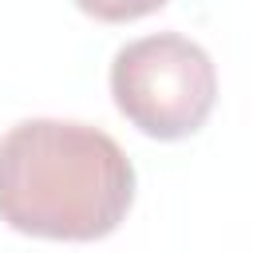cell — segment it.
<instances>
[{
  "instance_id": "obj_3",
  "label": "cell",
  "mask_w": 253,
  "mask_h": 253,
  "mask_svg": "<svg viewBox=\"0 0 253 253\" xmlns=\"http://www.w3.org/2000/svg\"><path fill=\"white\" fill-rule=\"evenodd\" d=\"M166 4L170 0H75V8L83 16L103 20V24H130V20H142Z\"/></svg>"
},
{
  "instance_id": "obj_1",
  "label": "cell",
  "mask_w": 253,
  "mask_h": 253,
  "mask_svg": "<svg viewBox=\"0 0 253 253\" xmlns=\"http://www.w3.org/2000/svg\"><path fill=\"white\" fill-rule=\"evenodd\" d=\"M134 162L99 126L24 119L0 138V221L47 241H99L134 206Z\"/></svg>"
},
{
  "instance_id": "obj_2",
  "label": "cell",
  "mask_w": 253,
  "mask_h": 253,
  "mask_svg": "<svg viewBox=\"0 0 253 253\" xmlns=\"http://www.w3.org/2000/svg\"><path fill=\"white\" fill-rule=\"evenodd\" d=\"M111 99L119 115L146 138L178 142L206 126L217 103V67L190 36H142L115 51Z\"/></svg>"
}]
</instances>
